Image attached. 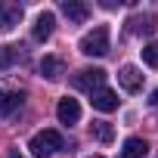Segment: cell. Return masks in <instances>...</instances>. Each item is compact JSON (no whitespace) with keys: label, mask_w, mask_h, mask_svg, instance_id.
Wrapping results in <instances>:
<instances>
[{"label":"cell","mask_w":158,"mask_h":158,"mask_svg":"<svg viewBox=\"0 0 158 158\" xmlns=\"http://www.w3.org/2000/svg\"><path fill=\"white\" fill-rule=\"evenodd\" d=\"M40 74L47 77V81H59V77L65 74V62L59 56H44L40 59Z\"/></svg>","instance_id":"8fae6325"},{"label":"cell","mask_w":158,"mask_h":158,"mask_svg":"<svg viewBox=\"0 0 158 158\" xmlns=\"http://www.w3.org/2000/svg\"><path fill=\"white\" fill-rule=\"evenodd\" d=\"M149 102H152V106H158V87L152 90V96H149Z\"/></svg>","instance_id":"e0dca14e"},{"label":"cell","mask_w":158,"mask_h":158,"mask_svg":"<svg viewBox=\"0 0 158 158\" xmlns=\"http://www.w3.org/2000/svg\"><path fill=\"white\" fill-rule=\"evenodd\" d=\"M146 152H149V143L139 139V136H130V139H124L121 158H146Z\"/></svg>","instance_id":"7c38bea8"},{"label":"cell","mask_w":158,"mask_h":158,"mask_svg":"<svg viewBox=\"0 0 158 158\" xmlns=\"http://www.w3.org/2000/svg\"><path fill=\"white\" fill-rule=\"evenodd\" d=\"M90 102H93V109H99V112H115V109H118V93L109 90V87H99L96 93H90Z\"/></svg>","instance_id":"ba28073f"},{"label":"cell","mask_w":158,"mask_h":158,"mask_svg":"<svg viewBox=\"0 0 158 158\" xmlns=\"http://www.w3.org/2000/svg\"><path fill=\"white\" fill-rule=\"evenodd\" d=\"M56 118H59L62 124H77V121H81V102L71 99V96L59 99V106H56Z\"/></svg>","instance_id":"5b68a950"},{"label":"cell","mask_w":158,"mask_h":158,"mask_svg":"<svg viewBox=\"0 0 158 158\" xmlns=\"http://www.w3.org/2000/svg\"><path fill=\"white\" fill-rule=\"evenodd\" d=\"M143 62L149 68H158V40H152V44L143 47Z\"/></svg>","instance_id":"9a60e30c"},{"label":"cell","mask_w":158,"mask_h":158,"mask_svg":"<svg viewBox=\"0 0 158 158\" xmlns=\"http://www.w3.org/2000/svg\"><path fill=\"white\" fill-rule=\"evenodd\" d=\"M62 146H65V143H62V133H59V130H37V133L31 136V143H28L31 155H37V158H50V155H56Z\"/></svg>","instance_id":"6da1fadb"},{"label":"cell","mask_w":158,"mask_h":158,"mask_svg":"<svg viewBox=\"0 0 158 158\" xmlns=\"http://www.w3.org/2000/svg\"><path fill=\"white\" fill-rule=\"evenodd\" d=\"M53 28H56V16L47 10V13H40L37 16V22H34V40H50L53 37Z\"/></svg>","instance_id":"9c48e42d"},{"label":"cell","mask_w":158,"mask_h":158,"mask_svg":"<svg viewBox=\"0 0 158 158\" xmlns=\"http://www.w3.org/2000/svg\"><path fill=\"white\" fill-rule=\"evenodd\" d=\"M10 158H25V155L22 152H10Z\"/></svg>","instance_id":"ac0fdd59"},{"label":"cell","mask_w":158,"mask_h":158,"mask_svg":"<svg viewBox=\"0 0 158 158\" xmlns=\"http://www.w3.org/2000/svg\"><path fill=\"white\" fill-rule=\"evenodd\" d=\"M74 90H87V93H96L102 84H106V71L102 68H81L74 77H71Z\"/></svg>","instance_id":"3957f363"},{"label":"cell","mask_w":158,"mask_h":158,"mask_svg":"<svg viewBox=\"0 0 158 158\" xmlns=\"http://www.w3.org/2000/svg\"><path fill=\"white\" fill-rule=\"evenodd\" d=\"M90 130H93V136H96L99 143H112V139H115V127H112L109 121H93Z\"/></svg>","instance_id":"5bb4252c"},{"label":"cell","mask_w":158,"mask_h":158,"mask_svg":"<svg viewBox=\"0 0 158 158\" xmlns=\"http://www.w3.org/2000/svg\"><path fill=\"white\" fill-rule=\"evenodd\" d=\"M118 84H121L127 93H139V90H143V71H139L136 65H124V68L118 71Z\"/></svg>","instance_id":"277c9868"},{"label":"cell","mask_w":158,"mask_h":158,"mask_svg":"<svg viewBox=\"0 0 158 158\" xmlns=\"http://www.w3.org/2000/svg\"><path fill=\"white\" fill-rule=\"evenodd\" d=\"M77 50H81L84 56H106L109 53V28L96 25L93 31H87L81 37V44H77Z\"/></svg>","instance_id":"7a4b0ae2"},{"label":"cell","mask_w":158,"mask_h":158,"mask_svg":"<svg viewBox=\"0 0 158 158\" xmlns=\"http://www.w3.org/2000/svg\"><path fill=\"white\" fill-rule=\"evenodd\" d=\"M19 50L22 47H0V68H10L19 59Z\"/></svg>","instance_id":"2e32d148"},{"label":"cell","mask_w":158,"mask_h":158,"mask_svg":"<svg viewBox=\"0 0 158 158\" xmlns=\"http://www.w3.org/2000/svg\"><path fill=\"white\" fill-rule=\"evenodd\" d=\"M90 158H102V155H90Z\"/></svg>","instance_id":"d6986e66"},{"label":"cell","mask_w":158,"mask_h":158,"mask_svg":"<svg viewBox=\"0 0 158 158\" xmlns=\"http://www.w3.org/2000/svg\"><path fill=\"white\" fill-rule=\"evenodd\" d=\"M65 16H68V22H74V25H84L87 22V16H90V6L87 3H81V0H62V6H59Z\"/></svg>","instance_id":"52a82bcc"},{"label":"cell","mask_w":158,"mask_h":158,"mask_svg":"<svg viewBox=\"0 0 158 158\" xmlns=\"http://www.w3.org/2000/svg\"><path fill=\"white\" fill-rule=\"evenodd\" d=\"M127 25H130V31H139V34H152V31H155V16H149V13H146V16H133Z\"/></svg>","instance_id":"4fadbf2b"},{"label":"cell","mask_w":158,"mask_h":158,"mask_svg":"<svg viewBox=\"0 0 158 158\" xmlns=\"http://www.w3.org/2000/svg\"><path fill=\"white\" fill-rule=\"evenodd\" d=\"M22 102H25L22 90H0V118H10L13 112H19Z\"/></svg>","instance_id":"8992f818"},{"label":"cell","mask_w":158,"mask_h":158,"mask_svg":"<svg viewBox=\"0 0 158 158\" xmlns=\"http://www.w3.org/2000/svg\"><path fill=\"white\" fill-rule=\"evenodd\" d=\"M22 22V6L16 3H0V31H10Z\"/></svg>","instance_id":"30bf717a"}]
</instances>
